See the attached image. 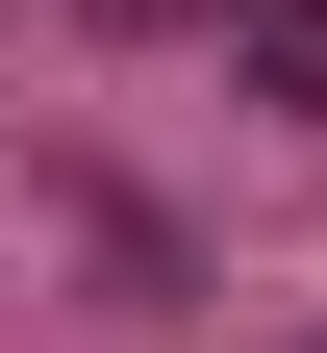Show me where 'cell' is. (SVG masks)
<instances>
[{
    "mask_svg": "<svg viewBox=\"0 0 327 353\" xmlns=\"http://www.w3.org/2000/svg\"><path fill=\"white\" fill-rule=\"evenodd\" d=\"M226 76H252L277 126H327V0H226Z\"/></svg>",
    "mask_w": 327,
    "mask_h": 353,
    "instance_id": "6da1fadb",
    "label": "cell"
}]
</instances>
